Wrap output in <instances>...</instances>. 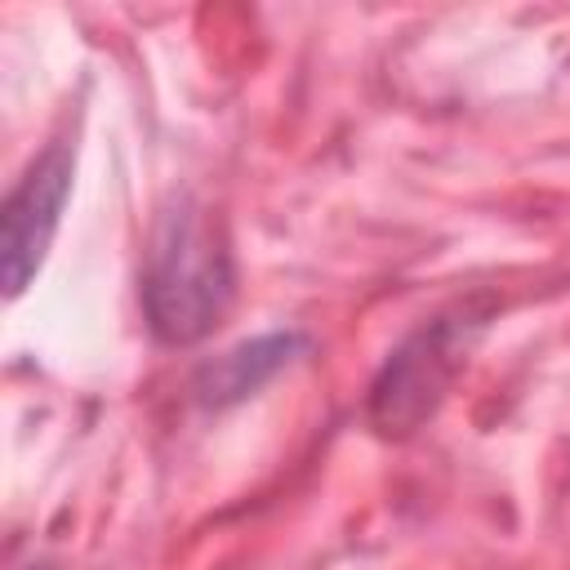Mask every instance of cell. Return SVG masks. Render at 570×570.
I'll return each instance as SVG.
<instances>
[{
    "label": "cell",
    "instance_id": "1",
    "mask_svg": "<svg viewBox=\"0 0 570 570\" xmlns=\"http://www.w3.org/2000/svg\"><path fill=\"white\" fill-rule=\"evenodd\" d=\"M232 289L236 267L218 223L196 200H178L160 218L142 272V312L151 334L169 347L205 338L227 312Z\"/></svg>",
    "mask_w": 570,
    "mask_h": 570
},
{
    "label": "cell",
    "instance_id": "4",
    "mask_svg": "<svg viewBox=\"0 0 570 570\" xmlns=\"http://www.w3.org/2000/svg\"><path fill=\"white\" fill-rule=\"evenodd\" d=\"M307 338L298 330H276V334H263V338H249V343H236L232 352L205 361L191 379V392L205 410H227L245 396H254L276 370H285L294 361V352H303Z\"/></svg>",
    "mask_w": 570,
    "mask_h": 570
},
{
    "label": "cell",
    "instance_id": "2",
    "mask_svg": "<svg viewBox=\"0 0 570 570\" xmlns=\"http://www.w3.org/2000/svg\"><path fill=\"white\" fill-rule=\"evenodd\" d=\"M476 330H481V316H472V312L436 316L423 330H414L383 361L379 379L370 383V423L383 436H405L423 419H432V410L441 405L445 387L454 383Z\"/></svg>",
    "mask_w": 570,
    "mask_h": 570
},
{
    "label": "cell",
    "instance_id": "5",
    "mask_svg": "<svg viewBox=\"0 0 570 570\" xmlns=\"http://www.w3.org/2000/svg\"><path fill=\"white\" fill-rule=\"evenodd\" d=\"M31 570H49V566H31Z\"/></svg>",
    "mask_w": 570,
    "mask_h": 570
},
{
    "label": "cell",
    "instance_id": "3",
    "mask_svg": "<svg viewBox=\"0 0 570 570\" xmlns=\"http://www.w3.org/2000/svg\"><path fill=\"white\" fill-rule=\"evenodd\" d=\"M67 191H71V142H49L27 165V174L18 178V187L0 209V276L9 298H18L36 276L53 240L58 214L67 205Z\"/></svg>",
    "mask_w": 570,
    "mask_h": 570
}]
</instances>
